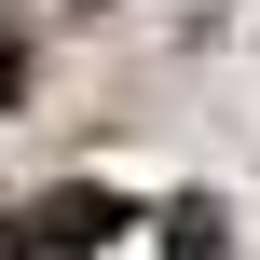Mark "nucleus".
I'll list each match as a JSON object with an SVG mask.
<instances>
[{
	"instance_id": "nucleus-1",
	"label": "nucleus",
	"mask_w": 260,
	"mask_h": 260,
	"mask_svg": "<svg viewBox=\"0 0 260 260\" xmlns=\"http://www.w3.org/2000/svg\"><path fill=\"white\" fill-rule=\"evenodd\" d=\"M123 219H137V206H123V192H96V178H69V192H41V206H27L41 260H96L110 233H123Z\"/></svg>"
},
{
	"instance_id": "nucleus-3",
	"label": "nucleus",
	"mask_w": 260,
	"mask_h": 260,
	"mask_svg": "<svg viewBox=\"0 0 260 260\" xmlns=\"http://www.w3.org/2000/svg\"><path fill=\"white\" fill-rule=\"evenodd\" d=\"M27 69H41V41H27V14H0V110H27Z\"/></svg>"
},
{
	"instance_id": "nucleus-4",
	"label": "nucleus",
	"mask_w": 260,
	"mask_h": 260,
	"mask_svg": "<svg viewBox=\"0 0 260 260\" xmlns=\"http://www.w3.org/2000/svg\"><path fill=\"white\" fill-rule=\"evenodd\" d=\"M0 260H41V233H27V206H14V219H0Z\"/></svg>"
},
{
	"instance_id": "nucleus-2",
	"label": "nucleus",
	"mask_w": 260,
	"mask_h": 260,
	"mask_svg": "<svg viewBox=\"0 0 260 260\" xmlns=\"http://www.w3.org/2000/svg\"><path fill=\"white\" fill-rule=\"evenodd\" d=\"M165 260H233V233H219V206H206V192H178V206H165Z\"/></svg>"
}]
</instances>
